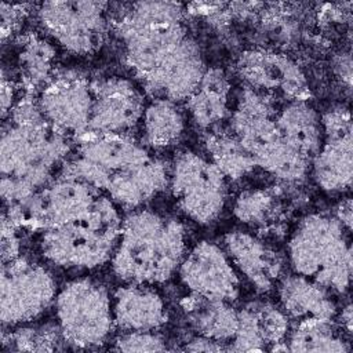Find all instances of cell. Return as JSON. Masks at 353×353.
Segmentation results:
<instances>
[{
  "label": "cell",
  "instance_id": "6da1fadb",
  "mask_svg": "<svg viewBox=\"0 0 353 353\" xmlns=\"http://www.w3.org/2000/svg\"><path fill=\"white\" fill-rule=\"evenodd\" d=\"M70 153L69 138L43 117L37 101L18 99L3 121L0 142L1 200L19 205L58 175Z\"/></svg>",
  "mask_w": 353,
  "mask_h": 353
},
{
  "label": "cell",
  "instance_id": "7a4b0ae2",
  "mask_svg": "<svg viewBox=\"0 0 353 353\" xmlns=\"http://www.w3.org/2000/svg\"><path fill=\"white\" fill-rule=\"evenodd\" d=\"M186 252V232L182 222L141 207L123 218L110 266L121 283L154 285L178 272Z\"/></svg>",
  "mask_w": 353,
  "mask_h": 353
},
{
  "label": "cell",
  "instance_id": "3957f363",
  "mask_svg": "<svg viewBox=\"0 0 353 353\" xmlns=\"http://www.w3.org/2000/svg\"><path fill=\"white\" fill-rule=\"evenodd\" d=\"M350 233L334 214L305 216L287 244L292 273L309 277L332 294H346L353 272Z\"/></svg>",
  "mask_w": 353,
  "mask_h": 353
},
{
  "label": "cell",
  "instance_id": "277c9868",
  "mask_svg": "<svg viewBox=\"0 0 353 353\" xmlns=\"http://www.w3.org/2000/svg\"><path fill=\"white\" fill-rule=\"evenodd\" d=\"M119 208L102 193L84 216L43 230L40 237L43 258L66 270H92L110 262L123 225Z\"/></svg>",
  "mask_w": 353,
  "mask_h": 353
},
{
  "label": "cell",
  "instance_id": "5b68a950",
  "mask_svg": "<svg viewBox=\"0 0 353 353\" xmlns=\"http://www.w3.org/2000/svg\"><path fill=\"white\" fill-rule=\"evenodd\" d=\"M274 116L276 110L265 95L244 88L229 114L230 132L250 152L256 167L281 182L298 183L307 175L310 160L284 141Z\"/></svg>",
  "mask_w": 353,
  "mask_h": 353
},
{
  "label": "cell",
  "instance_id": "8992f818",
  "mask_svg": "<svg viewBox=\"0 0 353 353\" xmlns=\"http://www.w3.org/2000/svg\"><path fill=\"white\" fill-rule=\"evenodd\" d=\"M183 8L171 1L131 6L120 25L127 63L142 80L188 37Z\"/></svg>",
  "mask_w": 353,
  "mask_h": 353
},
{
  "label": "cell",
  "instance_id": "52a82bcc",
  "mask_svg": "<svg viewBox=\"0 0 353 353\" xmlns=\"http://www.w3.org/2000/svg\"><path fill=\"white\" fill-rule=\"evenodd\" d=\"M57 324L66 345L74 349H95L105 345L113 330L112 295L99 281L79 277L57 294Z\"/></svg>",
  "mask_w": 353,
  "mask_h": 353
},
{
  "label": "cell",
  "instance_id": "ba28073f",
  "mask_svg": "<svg viewBox=\"0 0 353 353\" xmlns=\"http://www.w3.org/2000/svg\"><path fill=\"white\" fill-rule=\"evenodd\" d=\"M168 188L181 212L199 225H211L222 214L228 185L208 159L192 150L179 152L170 165Z\"/></svg>",
  "mask_w": 353,
  "mask_h": 353
},
{
  "label": "cell",
  "instance_id": "9c48e42d",
  "mask_svg": "<svg viewBox=\"0 0 353 353\" xmlns=\"http://www.w3.org/2000/svg\"><path fill=\"white\" fill-rule=\"evenodd\" d=\"M101 194V190L83 181L57 175L26 203L3 207L1 218L18 230L21 228L46 230L84 216Z\"/></svg>",
  "mask_w": 353,
  "mask_h": 353
},
{
  "label": "cell",
  "instance_id": "30bf717a",
  "mask_svg": "<svg viewBox=\"0 0 353 353\" xmlns=\"http://www.w3.org/2000/svg\"><path fill=\"white\" fill-rule=\"evenodd\" d=\"M79 139L76 153L68 157L58 175L83 181L102 193L112 175L152 157L131 134L84 135Z\"/></svg>",
  "mask_w": 353,
  "mask_h": 353
},
{
  "label": "cell",
  "instance_id": "8fae6325",
  "mask_svg": "<svg viewBox=\"0 0 353 353\" xmlns=\"http://www.w3.org/2000/svg\"><path fill=\"white\" fill-rule=\"evenodd\" d=\"M58 294L52 273L43 265L18 256L1 263L0 319L3 327L28 324L40 317Z\"/></svg>",
  "mask_w": 353,
  "mask_h": 353
},
{
  "label": "cell",
  "instance_id": "7c38bea8",
  "mask_svg": "<svg viewBox=\"0 0 353 353\" xmlns=\"http://www.w3.org/2000/svg\"><path fill=\"white\" fill-rule=\"evenodd\" d=\"M106 3L102 1H46L37 18L46 33L62 48L76 55L95 52L108 33Z\"/></svg>",
  "mask_w": 353,
  "mask_h": 353
},
{
  "label": "cell",
  "instance_id": "4fadbf2b",
  "mask_svg": "<svg viewBox=\"0 0 353 353\" xmlns=\"http://www.w3.org/2000/svg\"><path fill=\"white\" fill-rule=\"evenodd\" d=\"M36 101L46 121L66 138L79 139L87 132L92 90L83 76L74 72L54 74Z\"/></svg>",
  "mask_w": 353,
  "mask_h": 353
},
{
  "label": "cell",
  "instance_id": "5bb4252c",
  "mask_svg": "<svg viewBox=\"0 0 353 353\" xmlns=\"http://www.w3.org/2000/svg\"><path fill=\"white\" fill-rule=\"evenodd\" d=\"M178 276L193 295L234 302L240 294V279L223 247L201 240L183 256Z\"/></svg>",
  "mask_w": 353,
  "mask_h": 353
},
{
  "label": "cell",
  "instance_id": "9a60e30c",
  "mask_svg": "<svg viewBox=\"0 0 353 353\" xmlns=\"http://www.w3.org/2000/svg\"><path fill=\"white\" fill-rule=\"evenodd\" d=\"M91 90L92 108L84 135L130 134L141 123L146 105L131 80L114 76L101 79L91 83Z\"/></svg>",
  "mask_w": 353,
  "mask_h": 353
},
{
  "label": "cell",
  "instance_id": "2e32d148",
  "mask_svg": "<svg viewBox=\"0 0 353 353\" xmlns=\"http://www.w3.org/2000/svg\"><path fill=\"white\" fill-rule=\"evenodd\" d=\"M207 68L200 47L186 37L152 73L141 81L153 99L188 101L199 87Z\"/></svg>",
  "mask_w": 353,
  "mask_h": 353
},
{
  "label": "cell",
  "instance_id": "e0dca14e",
  "mask_svg": "<svg viewBox=\"0 0 353 353\" xmlns=\"http://www.w3.org/2000/svg\"><path fill=\"white\" fill-rule=\"evenodd\" d=\"M239 70L248 88L265 95L276 94L290 101H305L307 85L298 65L276 52L252 51L241 57Z\"/></svg>",
  "mask_w": 353,
  "mask_h": 353
},
{
  "label": "cell",
  "instance_id": "ac0fdd59",
  "mask_svg": "<svg viewBox=\"0 0 353 353\" xmlns=\"http://www.w3.org/2000/svg\"><path fill=\"white\" fill-rule=\"evenodd\" d=\"M223 250L233 266L258 291L274 288L283 277V258L256 236L244 230H230L223 236Z\"/></svg>",
  "mask_w": 353,
  "mask_h": 353
},
{
  "label": "cell",
  "instance_id": "d6986e66",
  "mask_svg": "<svg viewBox=\"0 0 353 353\" xmlns=\"http://www.w3.org/2000/svg\"><path fill=\"white\" fill-rule=\"evenodd\" d=\"M114 328L128 331H157L168 320L163 296L145 284L123 283L112 294Z\"/></svg>",
  "mask_w": 353,
  "mask_h": 353
},
{
  "label": "cell",
  "instance_id": "ffe728a7",
  "mask_svg": "<svg viewBox=\"0 0 353 353\" xmlns=\"http://www.w3.org/2000/svg\"><path fill=\"white\" fill-rule=\"evenodd\" d=\"M170 165L157 157L112 175L103 193L120 208L137 210L168 188Z\"/></svg>",
  "mask_w": 353,
  "mask_h": 353
},
{
  "label": "cell",
  "instance_id": "44dd1931",
  "mask_svg": "<svg viewBox=\"0 0 353 353\" xmlns=\"http://www.w3.org/2000/svg\"><path fill=\"white\" fill-rule=\"evenodd\" d=\"M280 307L294 323L306 320H335L338 307L332 292L302 274H285L277 285Z\"/></svg>",
  "mask_w": 353,
  "mask_h": 353
},
{
  "label": "cell",
  "instance_id": "7402d4cb",
  "mask_svg": "<svg viewBox=\"0 0 353 353\" xmlns=\"http://www.w3.org/2000/svg\"><path fill=\"white\" fill-rule=\"evenodd\" d=\"M309 172L319 188L328 193H345L353 179V138L324 137L319 152L310 160Z\"/></svg>",
  "mask_w": 353,
  "mask_h": 353
},
{
  "label": "cell",
  "instance_id": "603a6c76",
  "mask_svg": "<svg viewBox=\"0 0 353 353\" xmlns=\"http://www.w3.org/2000/svg\"><path fill=\"white\" fill-rule=\"evenodd\" d=\"M274 120L284 141L312 160L324 139L321 116L306 101H290L276 112Z\"/></svg>",
  "mask_w": 353,
  "mask_h": 353
},
{
  "label": "cell",
  "instance_id": "cb8c5ba5",
  "mask_svg": "<svg viewBox=\"0 0 353 353\" xmlns=\"http://www.w3.org/2000/svg\"><path fill=\"white\" fill-rule=\"evenodd\" d=\"M230 84L219 68H207L199 87L188 98V112L192 121L203 130H211L229 114Z\"/></svg>",
  "mask_w": 353,
  "mask_h": 353
},
{
  "label": "cell",
  "instance_id": "d4e9b609",
  "mask_svg": "<svg viewBox=\"0 0 353 353\" xmlns=\"http://www.w3.org/2000/svg\"><path fill=\"white\" fill-rule=\"evenodd\" d=\"M183 310L199 335L219 341L228 347L239 324V309L233 306V302L190 294L183 303Z\"/></svg>",
  "mask_w": 353,
  "mask_h": 353
},
{
  "label": "cell",
  "instance_id": "484cf974",
  "mask_svg": "<svg viewBox=\"0 0 353 353\" xmlns=\"http://www.w3.org/2000/svg\"><path fill=\"white\" fill-rule=\"evenodd\" d=\"M141 142L146 148L163 149L179 142L185 131V114L176 102L152 99L141 119Z\"/></svg>",
  "mask_w": 353,
  "mask_h": 353
},
{
  "label": "cell",
  "instance_id": "4316f807",
  "mask_svg": "<svg viewBox=\"0 0 353 353\" xmlns=\"http://www.w3.org/2000/svg\"><path fill=\"white\" fill-rule=\"evenodd\" d=\"M345 331L334 320H306L295 323L285 338L288 352H350Z\"/></svg>",
  "mask_w": 353,
  "mask_h": 353
},
{
  "label": "cell",
  "instance_id": "83f0119b",
  "mask_svg": "<svg viewBox=\"0 0 353 353\" xmlns=\"http://www.w3.org/2000/svg\"><path fill=\"white\" fill-rule=\"evenodd\" d=\"M204 143L210 156L208 159L219 168L226 179L239 181L256 167L254 157L230 131H210Z\"/></svg>",
  "mask_w": 353,
  "mask_h": 353
},
{
  "label": "cell",
  "instance_id": "f1b7e54d",
  "mask_svg": "<svg viewBox=\"0 0 353 353\" xmlns=\"http://www.w3.org/2000/svg\"><path fill=\"white\" fill-rule=\"evenodd\" d=\"M54 59L55 48L51 43L40 37H30L18 54V72L22 83L28 88L41 91L54 76Z\"/></svg>",
  "mask_w": 353,
  "mask_h": 353
},
{
  "label": "cell",
  "instance_id": "f546056e",
  "mask_svg": "<svg viewBox=\"0 0 353 353\" xmlns=\"http://www.w3.org/2000/svg\"><path fill=\"white\" fill-rule=\"evenodd\" d=\"M66 343L62 332L55 324H43L33 327L17 325L10 334L3 332V347L17 352H51Z\"/></svg>",
  "mask_w": 353,
  "mask_h": 353
},
{
  "label": "cell",
  "instance_id": "4dcf8cb0",
  "mask_svg": "<svg viewBox=\"0 0 353 353\" xmlns=\"http://www.w3.org/2000/svg\"><path fill=\"white\" fill-rule=\"evenodd\" d=\"M279 210V199L268 189L244 190L233 204L234 216L252 228L270 223L276 218Z\"/></svg>",
  "mask_w": 353,
  "mask_h": 353
},
{
  "label": "cell",
  "instance_id": "1f68e13d",
  "mask_svg": "<svg viewBox=\"0 0 353 353\" xmlns=\"http://www.w3.org/2000/svg\"><path fill=\"white\" fill-rule=\"evenodd\" d=\"M245 307L252 316L266 350H272L276 345L285 342L290 332V319L280 306L266 301H252L245 303Z\"/></svg>",
  "mask_w": 353,
  "mask_h": 353
},
{
  "label": "cell",
  "instance_id": "d6a6232c",
  "mask_svg": "<svg viewBox=\"0 0 353 353\" xmlns=\"http://www.w3.org/2000/svg\"><path fill=\"white\" fill-rule=\"evenodd\" d=\"M116 352H165L167 341L156 331H128L121 332L113 341Z\"/></svg>",
  "mask_w": 353,
  "mask_h": 353
},
{
  "label": "cell",
  "instance_id": "836d02e7",
  "mask_svg": "<svg viewBox=\"0 0 353 353\" xmlns=\"http://www.w3.org/2000/svg\"><path fill=\"white\" fill-rule=\"evenodd\" d=\"M19 248L18 229L6 218H1V263L17 259L19 256Z\"/></svg>",
  "mask_w": 353,
  "mask_h": 353
},
{
  "label": "cell",
  "instance_id": "e575fe53",
  "mask_svg": "<svg viewBox=\"0 0 353 353\" xmlns=\"http://www.w3.org/2000/svg\"><path fill=\"white\" fill-rule=\"evenodd\" d=\"M183 350H188V352H222V350H228L226 345L219 342V341H215V339H211L208 336H204V335H196L193 338H190L185 346H183Z\"/></svg>",
  "mask_w": 353,
  "mask_h": 353
},
{
  "label": "cell",
  "instance_id": "d590c367",
  "mask_svg": "<svg viewBox=\"0 0 353 353\" xmlns=\"http://www.w3.org/2000/svg\"><path fill=\"white\" fill-rule=\"evenodd\" d=\"M22 6H11V4H1V33L3 39L8 33H11L19 23L22 18Z\"/></svg>",
  "mask_w": 353,
  "mask_h": 353
},
{
  "label": "cell",
  "instance_id": "8d00e7d4",
  "mask_svg": "<svg viewBox=\"0 0 353 353\" xmlns=\"http://www.w3.org/2000/svg\"><path fill=\"white\" fill-rule=\"evenodd\" d=\"M17 98V85L12 79H7V76L3 73L1 76V117L6 120L18 102Z\"/></svg>",
  "mask_w": 353,
  "mask_h": 353
},
{
  "label": "cell",
  "instance_id": "74e56055",
  "mask_svg": "<svg viewBox=\"0 0 353 353\" xmlns=\"http://www.w3.org/2000/svg\"><path fill=\"white\" fill-rule=\"evenodd\" d=\"M335 69L338 70V76L345 80L347 90L350 88V81H352V61H350V54H341L336 61H335Z\"/></svg>",
  "mask_w": 353,
  "mask_h": 353
},
{
  "label": "cell",
  "instance_id": "f35d334b",
  "mask_svg": "<svg viewBox=\"0 0 353 353\" xmlns=\"http://www.w3.org/2000/svg\"><path fill=\"white\" fill-rule=\"evenodd\" d=\"M336 216V219L349 230H352V199L346 197L343 199L338 207L336 211L334 214Z\"/></svg>",
  "mask_w": 353,
  "mask_h": 353
},
{
  "label": "cell",
  "instance_id": "ab89813d",
  "mask_svg": "<svg viewBox=\"0 0 353 353\" xmlns=\"http://www.w3.org/2000/svg\"><path fill=\"white\" fill-rule=\"evenodd\" d=\"M339 323H341V328L350 336L352 335V303L347 302L343 307L342 312L339 314Z\"/></svg>",
  "mask_w": 353,
  "mask_h": 353
}]
</instances>
